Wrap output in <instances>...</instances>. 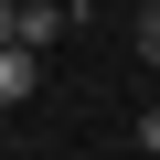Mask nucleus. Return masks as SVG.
Instances as JSON below:
<instances>
[{
	"label": "nucleus",
	"mask_w": 160,
	"mask_h": 160,
	"mask_svg": "<svg viewBox=\"0 0 160 160\" xmlns=\"http://www.w3.org/2000/svg\"><path fill=\"white\" fill-rule=\"evenodd\" d=\"M139 160H160V107H149V118H139Z\"/></svg>",
	"instance_id": "obj_5"
},
{
	"label": "nucleus",
	"mask_w": 160,
	"mask_h": 160,
	"mask_svg": "<svg viewBox=\"0 0 160 160\" xmlns=\"http://www.w3.org/2000/svg\"><path fill=\"white\" fill-rule=\"evenodd\" d=\"M11 43H22V0H0V53H11Z\"/></svg>",
	"instance_id": "obj_4"
},
{
	"label": "nucleus",
	"mask_w": 160,
	"mask_h": 160,
	"mask_svg": "<svg viewBox=\"0 0 160 160\" xmlns=\"http://www.w3.org/2000/svg\"><path fill=\"white\" fill-rule=\"evenodd\" d=\"M139 64H160V0L139 11Z\"/></svg>",
	"instance_id": "obj_3"
},
{
	"label": "nucleus",
	"mask_w": 160,
	"mask_h": 160,
	"mask_svg": "<svg viewBox=\"0 0 160 160\" xmlns=\"http://www.w3.org/2000/svg\"><path fill=\"white\" fill-rule=\"evenodd\" d=\"M32 86H43V53H32V43H11V53H0V107H22Z\"/></svg>",
	"instance_id": "obj_1"
},
{
	"label": "nucleus",
	"mask_w": 160,
	"mask_h": 160,
	"mask_svg": "<svg viewBox=\"0 0 160 160\" xmlns=\"http://www.w3.org/2000/svg\"><path fill=\"white\" fill-rule=\"evenodd\" d=\"M53 32H64V0H22V43H32V53H43V43H53Z\"/></svg>",
	"instance_id": "obj_2"
}]
</instances>
